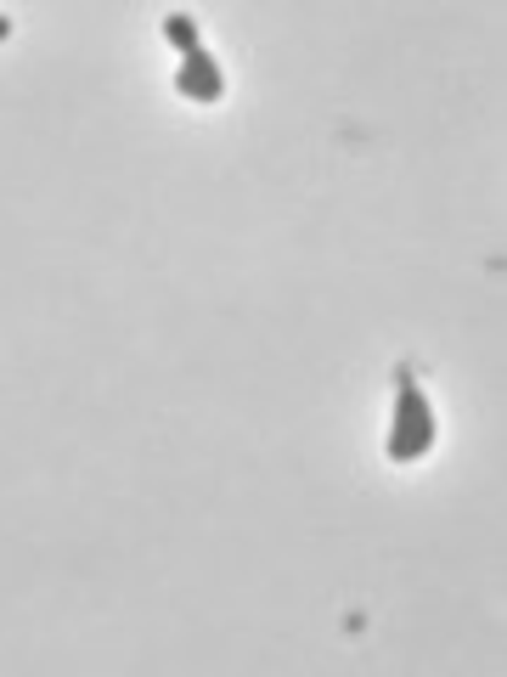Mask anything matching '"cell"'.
<instances>
[{
  "label": "cell",
  "instance_id": "cell-4",
  "mask_svg": "<svg viewBox=\"0 0 507 677\" xmlns=\"http://www.w3.org/2000/svg\"><path fill=\"white\" fill-rule=\"evenodd\" d=\"M6 34H12V23H6V17H0V40H6Z\"/></svg>",
  "mask_w": 507,
  "mask_h": 677
},
{
  "label": "cell",
  "instance_id": "cell-3",
  "mask_svg": "<svg viewBox=\"0 0 507 677\" xmlns=\"http://www.w3.org/2000/svg\"><path fill=\"white\" fill-rule=\"evenodd\" d=\"M164 40H169V46H175L181 57H186V51H198V23H192V17H186V12L164 17Z\"/></svg>",
  "mask_w": 507,
  "mask_h": 677
},
{
  "label": "cell",
  "instance_id": "cell-1",
  "mask_svg": "<svg viewBox=\"0 0 507 677\" xmlns=\"http://www.w3.org/2000/svg\"><path fill=\"white\" fill-rule=\"evenodd\" d=\"M434 447V412L422 390L412 384L406 373H400V395H395V435H389V457L395 463H417L422 452Z\"/></svg>",
  "mask_w": 507,
  "mask_h": 677
},
{
  "label": "cell",
  "instance_id": "cell-2",
  "mask_svg": "<svg viewBox=\"0 0 507 677\" xmlns=\"http://www.w3.org/2000/svg\"><path fill=\"white\" fill-rule=\"evenodd\" d=\"M175 91H181V96H192V102H220V96H226V74L215 68V57L198 46V51H186V57H181Z\"/></svg>",
  "mask_w": 507,
  "mask_h": 677
}]
</instances>
